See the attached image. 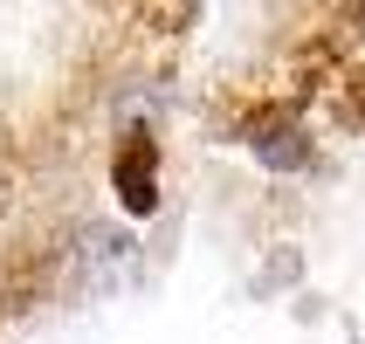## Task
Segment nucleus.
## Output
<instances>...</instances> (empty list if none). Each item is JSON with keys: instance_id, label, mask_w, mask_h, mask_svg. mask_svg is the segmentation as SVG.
Listing matches in <instances>:
<instances>
[{"instance_id": "nucleus-1", "label": "nucleus", "mask_w": 365, "mask_h": 344, "mask_svg": "<svg viewBox=\"0 0 365 344\" xmlns=\"http://www.w3.org/2000/svg\"><path fill=\"white\" fill-rule=\"evenodd\" d=\"M118 200L131 207V214H152V207H159V179H152V145H145V138H124V152H118Z\"/></svg>"}, {"instance_id": "nucleus-2", "label": "nucleus", "mask_w": 365, "mask_h": 344, "mask_svg": "<svg viewBox=\"0 0 365 344\" xmlns=\"http://www.w3.org/2000/svg\"><path fill=\"white\" fill-rule=\"evenodd\" d=\"M289 138H297L289 124H255L248 131V152L262 165H276V172H297V165H310V145H289Z\"/></svg>"}, {"instance_id": "nucleus-3", "label": "nucleus", "mask_w": 365, "mask_h": 344, "mask_svg": "<svg viewBox=\"0 0 365 344\" xmlns=\"http://www.w3.org/2000/svg\"><path fill=\"white\" fill-rule=\"evenodd\" d=\"M359 21H365V14H359Z\"/></svg>"}]
</instances>
